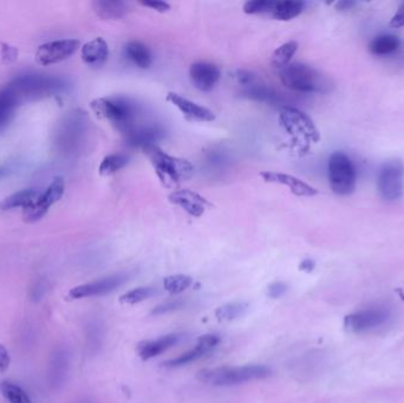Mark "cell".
Returning a JSON list of instances; mask_svg holds the SVG:
<instances>
[{
	"label": "cell",
	"instance_id": "obj_25",
	"mask_svg": "<svg viewBox=\"0 0 404 403\" xmlns=\"http://www.w3.org/2000/svg\"><path fill=\"white\" fill-rule=\"evenodd\" d=\"M400 47L398 37L393 35H381L372 40L369 45V50L375 56H388L395 52Z\"/></svg>",
	"mask_w": 404,
	"mask_h": 403
},
{
	"label": "cell",
	"instance_id": "obj_10",
	"mask_svg": "<svg viewBox=\"0 0 404 403\" xmlns=\"http://www.w3.org/2000/svg\"><path fill=\"white\" fill-rule=\"evenodd\" d=\"M81 47V42L77 40H62L43 44L35 52V62L38 64H57L70 58Z\"/></svg>",
	"mask_w": 404,
	"mask_h": 403
},
{
	"label": "cell",
	"instance_id": "obj_1",
	"mask_svg": "<svg viewBox=\"0 0 404 403\" xmlns=\"http://www.w3.org/2000/svg\"><path fill=\"white\" fill-rule=\"evenodd\" d=\"M90 108L96 116L115 125L120 132L129 135L136 129L138 109L134 102L123 96L101 97L91 101Z\"/></svg>",
	"mask_w": 404,
	"mask_h": 403
},
{
	"label": "cell",
	"instance_id": "obj_33",
	"mask_svg": "<svg viewBox=\"0 0 404 403\" xmlns=\"http://www.w3.org/2000/svg\"><path fill=\"white\" fill-rule=\"evenodd\" d=\"M184 300H168L166 303L157 305V307L152 311V314L161 316V314H169V312H173V311L181 309V307H184Z\"/></svg>",
	"mask_w": 404,
	"mask_h": 403
},
{
	"label": "cell",
	"instance_id": "obj_14",
	"mask_svg": "<svg viewBox=\"0 0 404 403\" xmlns=\"http://www.w3.org/2000/svg\"><path fill=\"white\" fill-rule=\"evenodd\" d=\"M189 79L193 86L200 91L208 93L215 88L221 79L219 67L208 62H196L189 69Z\"/></svg>",
	"mask_w": 404,
	"mask_h": 403
},
{
	"label": "cell",
	"instance_id": "obj_37",
	"mask_svg": "<svg viewBox=\"0 0 404 403\" xmlns=\"http://www.w3.org/2000/svg\"><path fill=\"white\" fill-rule=\"evenodd\" d=\"M390 26L395 28V29L404 26V3L400 5L396 13L393 16V18L390 21Z\"/></svg>",
	"mask_w": 404,
	"mask_h": 403
},
{
	"label": "cell",
	"instance_id": "obj_24",
	"mask_svg": "<svg viewBox=\"0 0 404 403\" xmlns=\"http://www.w3.org/2000/svg\"><path fill=\"white\" fill-rule=\"evenodd\" d=\"M305 10L304 1H276V8L273 10V18L281 22H288L292 19L297 18Z\"/></svg>",
	"mask_w": 404,
	"mask_h": 403
},
{
	"label": "cell",
	"instance_id": "obj_41",
	"mask_svg": "<svg viewBox=\"0 0 404 403\" xmlns=\"http://www.w3.org/2000/svg\"><path fill=\"white\" fill-rule=\"evenodd\" d=\"M4 174V171L3 169H0V176H1V175Z\"/></svg>",
	"mask_w": 404,
	"mask_h": 403
},
{
	"label": "cell",
	"instance_id": "obj_29",
	"mask_svg": "<svg viewBox=\"0 0 404 403\" xmlns=\"http://www.w3.org/2000/svg\"><path fill=\"white\" fill-rule=\"evenodd\" d=\"M0 392L9 403H32L24 389L12 382L4 381L0 383Z\"/></svg>",
	"mask_w": 404,
	"mask_h": 403
},
{
	"label": "cell",
	"instance_id": "obj_13",
	"mask_svg": "<svg viewBox=\"0 0 404 403\" xmlns=\"http://www.w3.org/2000/svg\"><path fill=\"white\" fill-rule=\"evenodd\" d=\"M166 100L180 111L186 120L191 122H213L216 116L208 108L188 100L176 93H167Z\"/></svg>",
	"mask_w": 404,
	"mask_h": 403
},
{
	"label": "cell",
	"instance_id": "obj_4",
	"mask_svg": "<svg viewBox=\"0 0 404 403\" xmlns=\"http://www.w3.org/2000/svg\"><path fill=\"white\" fill-rule=\"evenodd\" d=\"M271 375V369L262 364H248L241 367H219L205 369L198 373V380L215 387H230L247 382L265 380Z\"/></svg>",
	"mask_w": 404,
	"mask_h": 403
},
{
	"label": "cell",
	"instance_id": "obj_27",
	"mask_svg": "<svg viewBox=\"0 0 404 403\" xmlns=\"http://www.w3.org/2000/svg\"><path fill=\"white\" fill-rule=\"evenodd\" d=\"M129 157L124 154H110L103 159L99 164V173L101 176H110L127 166Z\"/></svg>",
	"mask_w": 404,
	"mask_h": 403
},
{
	"label": "cell",
	"instance_id": "obj_22",
	"mask_svg": "<svg viewBox=\"0 0 404 403\" xmlns=\"http://www.w3.org/2000/svg\"><path fill=\"white\" fill-rule=\"evenodd\" d=\"M18 102L19 98L11 88L0 91V132L10 123Z\"/></svg>",
	"mask_w": 404,
	"mask_h": 403
},
{
	"label": "cell",
	"instance_id": "obj_9",
	"mask_svg": "<svg viewBox=\"0 0 404 403\" xmlns=\"http://www.w3.org/2000/svg\"><path fill=\"white\" fill-rule=\"evenodd\" d=\"M64 180L62 178H55L46 188L45 192L40 193L38 199L33 204L23 210V218L26 222H35L40 220L47 213L49 208L57 201L62 199L64 194Z\"/></svg>",
	"mask_w": 404,
	"mask_h": 403
},
{
	"label": "cell",
	"instance_id": "obj_36",
	"mask_svg": "<svg viewBox=\"0 0 404 403\" xmlns=\"http://www.w3.org/2000/svg\"><path fill=\"white\" fill-rule=\"evenodd\" d=\"M11 363L10 353L5 346L0 344V374H3L9 369Z\"/></svg>",
	"mask_w": 404,
	"mask_h": 403
},
{
	"label": "cell",
	"instance_id": "obj_23",
	"mask_svg": "<svg viewBox=\"0 0 404 403\" xmlns=\"http://www.w3.org/2000/svg\"><path fill=\"white\" fill-rule=\"evenodd\" d=\"M40 193L35 189H24L21 192L14 193L12 195L7 196L6 199H4L0 204V210L7 211V210H13V208H28L30 205L33 204L35 200L38 199Z\"/></svg>",
	"mask_w": 404,
	"mask_h": 403
},
{
	"label": "cell",
	"instance_id": "obj_11",
	"mask_svg": "<svg viewBox=\"0 0 404 403\" xmlns=\"http://www.w3.org/2000/svg\"><path fill=\"white\" fill-rule=\"evenodd\" d=\"M127 280L128 275L125 273L109 276V277L99 279L95 282L76 286L70 290L69 297L72 300H82V298H88V297L104 296L108 293H113L115 290L123 285Z\"/></svg>",
	"mask_w": 404,
	"mask_h": 403
},
{
	"label": "cell",
	"instance_id": "obj_6",
	"mask_svg": "<svg viewBox=\"0 0 404 403\" xmlns=\"http://www.w3.org/2000/svg\"><path fill=\"white\" fill-rule=\"evenodd\" d=\"M329 182L337 195H350L356 188V169L350 157L343 152L331 154L327 164Z\"/></svg>",
	"mask_w": 404,
	"mask_h": 403
},
{
	"label": "cell",
	"instance_id": "obj_15",
	"mask_svg": "<svg viewBox=\"0 0 404 403\" xmlns=\"http://www.w3.org/2000/svg\"><path fill=\"white\" fill-rule=\"evenodd\" d=\"M219 343L220 337L215 334H207V335L201 336L193 349L188 350L186 353H181L180 356L168 360L163 364H164V367L168 368L184 367V365H187V364L206 356L207 353L215 349Z\"/></svg>",
	"mask_w": 404,
	"mask_h": 403
},
{
	"label": "cell",
	"instance_id": "obj_42",
	"mask_svg": "<svg viewBox=\"0 0 404 403\" xmlns=\"http://www.w3.org/2000/svg\"><path fill=\"white\" fill-rule=\"evenodd\" d=\"M404 297V296H403Z\"/></svg>",
	"mask_w": 404,
	"mask_h": 403
},
{
	"label": "cell",
	"instance_id": "obj_35",
	"mask_svg": "<svg viewBox=\"0 0 404 403\" xmlns=\"http://www.w3.org/2000/svg\"><path fill=\"white\" fill-rule=\"evenodd\" d=\"M287 291V285L283 282H276L269 286V296L273 300L283 297Z\"/></svg>",
	"mask_w": 404,
	"mask_h": 403
},
{
	"label": "cell",
	"instance_id": "obj_32",
	"mask_svg": "<svg viewBox=\"0 0 404 403\" xmlns=\"http://www.w3.org/2000/svg\"><path fill=\"white\" fill-rule=\"evenodd\" d=\"M276 1L273 0H252L245 3L244 10L246 15H262V13H272L276 8Z\"/></svg>",
	"mask_w": 404,
	"mask_h": 403
},
{
	"label": "cell",
	"instance_id": "obj_28",
	"mask_svg": "<svg viewBox=\"0 0 404 403\" xmlns=\"http://www.w3.org/2000/svg\"><path fill=\"white\" fill-rule=\"evenodd\" d=\"M248 310V304L244 302H234L218 307L215 316L219 321H234L242 317Z\"/></svg>",
	"mask_w": 404,
	"mask_h": 403
},
{
	"label": "cell",
	"instance_id": "obj_8",
	"mask_svg": "<svg viewBox=\"0 0 404 403\" xmlns=\"http://www.w3.org/2000/svg\"><path fill=\"white\" fill-rule=\"evenodd\" d=\"M390 312L384 307H366L363 310L356 311L347 314L344 318V327L347 331L354 334L371 331L386 324L389 321Z\"/></svg>",
	"mask_w": 404,
	"mask_h": 403
},
{
	"label": "cell",
	"instance_id": "obj_20",
	"mask_svg": "<svg viewBox=\"0 0 404 403\" xmlns=\"http://www.w3.org/2000/svg\"><path fill=\"white\" fill-rule=\"evenodd\" d=\"M69 364H70V358H69V353H67V350H56V353L52 355L51 369H50L51 383L56 388L63 385L65 380H67Z\"/></svg>",
	"mask_w": 404,
	"mask_h": 403
},
{
	"label": "cell",
	"instance_id": "obj_38",
	"mask_svg": "<svg viewBox=\"0 0 404 403\" xmlns=\"http://www.w3.org/2000/svg\"><path fill=\"white\" fill-rule=\"evenodd\" d=\"M356 5H357V1H354V0H340L335 3V8L337 11H349V10H352Z\"/></svg>",
	"mask_w": 404,
	"mask_h": 403
},
{
	"label": "cell",
	"instance_id": "obj_16",
	"mask_svg": "<svg viewBox=\"0 0 404 403\" xmlns=\"http://www.w3.org/2000/svg\"><path fill=\"white\" fill-rule=\"evenodd\" d=\"M260 178L265 182L269 183H278V185L285 186L290 188L291 193L296 196H315L318 191L308 185V182L303 181L301 178H296L293 175L279 173V171H262Z\"/></svg>",
	"mask_w": 404,
	"mask_h": 403
},
{
	"label": "cell",
	"instance_id": "obj_39",
	"mask_svg": "<svg viewBox=\"0 0 404 403\" xmlns=\"http://www.w3.org/2000/svg\"><path fill=\"white\" fill-rule=\"evenodd\" d=\"M315 263L312 261V259H305V261H301V265H299V268L301 271L304 272H312L315 270Z\"/></svg>",
	"mask_w": 404,
	"mask_h": 403
},
{
	"label": "cell",
	"instance_id": "obj_17",
	"mask_svg": "<svg viewBox=\"0 0 404 403\" xmlns=\"http://www.w3.org/2000/svg\"><path fill=\"white\" fill-rule=\"evenodd\" d=\"M81 56L85 64L99 68L109 57V45L103 38L97 37L82 47Z\"/></svg>",
	"mask_w": 404,
	"mask_h": 403
},
{
	"label": "cell",
	"instance_id": "obj_34",
	"mask_svg": "<svg viewBox=\"0 0 404 403\" xmlns=\"http://www.w3.org/2000/svg\"><path fill=\"white\" fill-rule=\"evenodd\" d=\"M138 4L145 6V8H150V10H154V11L159 12V13H164V12L170 10V5L166 1L152 0V1H140Z\"/></svg>",
	"mask_w": 404,
	"mask_h": 403
},
{
	"label": "cell",
	"instance_id": "obj_5",
	"mask_svg": "<svg viewBox=\"0 0 404 403\" xmlns=\"http://www.w3.org/2000/svg\"><path fill=\"white\" fill-rule=\"evenodd\" d=\"M278 118L280 125L299 148L308 149L311 143H317L320 140V134L313 121L297 108L290 106L280 107Z\"/></svg>",
	"mask_w": 404,
	"mask_h": 403
},
{
	"label": "cell",
	"instance_id": "obj_2",
	"mask_svg": "<svg viewBox=\"0 0 404 403\" xmlns=\"http://www.w3.org/2000/svg\"><path fill=\"white\" fill-rule=\"evenodd\" d=\"M279 79L287 89L297 93H325L333 88L327 76L303 63H291L281 69Z\"/></svg>",
	"mask_w": 404,
	"mask_h": 403
},
{
	"label": "cell",
	"instance_id": "obj_12",
	"mask_svg": "<svg viewBox=\"0 0 404 403\" xmlns=\"http://www.w3.org/2000/svg\"><path fill=\"white\" fill-rule=\"evenodd\" d=\"M170 204L179 206L184 210L188 215L193 218H200L205 215L206 210L208 208L209 203L203 196L191 189H177L170 193L168 196Z\"/></svg>",
	"mask_w": 404,
	"mask_h": 403
},
{
	"label": "cell",
	"instance_id": "obj_19",
	"mask_svg": "<svg viewBox=\"0 0 404 403\" xmlns=\"http://www.w3.org/2000/svg\"><path fill=\"white\" fill-rule=\"evenodd\" d=\"M92 8L99 18L104 21H117L128 15L129 6L120 0H97L92 3Z\"/></svg>",
	"mask_w": 404,
	"mask_h": 403
},
{
	"label": "cell",
	"instance_id": "obj_26",
	"mask_svg": "<svg viewBox=\"0 0 404 403\" xmlns=\"http://www.w3.org/2000/svg\"><path fill=\"white\" fill-rule=\"evenodd\" d=\"M298 43L294 40L284 43L280 45L278 49L273 51L272 56H271V64L274 68L281 69L285 68L287 65L291 64V61L293 58L294 55L297 54Z\"/></svg>",
	"mask_w": 404,
	"mask_h": 403
},
{
	"label": "cell",
	"instance_id": "obj_21",
	"mask_svg": "<svg viewBox=\"0 0 404 403\" xmlns=\"http://www.w3.org/2000/svg\"><path fill=\"white\" fill-rule=\"evenodd\" d=\"M124 52L129 61L140 69H148L152 64V52L149 47L138 40H131L124 47Z\"/></svg>",
	"mask_w": 404,
	"mask_h": 403
},
{
	"label": "cell",
	"instance_id": "obj_40",
	"mask_svg": "<svg viewBox=\"0 0 404 403\" xmlns=\"http://www.w3.org/2000/svg\"><path fill=\"white\" fill-rule=\"evenodd\" d=\"M3 56L5 58H9V62L13 61L17 57V50L10 45H5L4 47Z\"/></svg>",
	"mask_w": 404,
	"mask_h": 403
},
{
	"label": "cell",
	"instance_id": "obj_31",
	"mask_svg": "<svg viewBox=\"0 0 404 403\" xmlns=\"http://www.w3.org/2000/svg\"><path fill=\"white\" fill-rule=\"evenodd\" d=\"M156 290L149 286H142V288H136V289L130 290L127 293H124L120 297V302L123 304H138L141 303L143 300H147L150 297L154 296Z\"/></svg>",
	"mask_w": 404,
	"mask_h": 403
},
{
	"label": "cell",
	"instance_id": "obj_3",
	"mask_svg": "<svg viewBox=\"0 0 404 403\" xmlns=\"http://www.w3.org/2000/svg\"><path fill=\"white\" fill-rule=\"evenodd\" d=\"M143 152L155 169L159 182L166 188H175L181 182L191 178L194 167L186 159L169 155L157 146L148 147Z\"/></svg>",
	"mask_w": 404,
	"mask_h": 403
},
{
	"label": "cell",
	"instance_id": "obj_30",
	"mask_svg": "<svg viewBox=\"0 0 404 403\" xmlns=\"http://www.w3.org/2000/svg\"><path fill=\"white\" fill-rule=\"evenodd\" d=\"M193 284V278L187 275H173L167 277L163 280V288L168 293H184L188 288H191Z\"/></svg>",
	"mask_w": 404,
	"mask_h": 403
},
{
	"label": "cell",
	"instance_id": "obj_7",
	"mask_svg": "<svg viewBox=\"0 0 404 403\" xmlns=\"http://www.w3.org/2000/svg\"><path fill=\"white\" fill-rule=\"evenodd\" d=\"M379 195L386 201L400 199L404 192V164L400 159H390L379 168Z\"/></svg>",
	"mask_w": 404,
	"mask_h": 403
},
{
	"label": "cell",
	"instance_id": "obj_18",
	"mask_svg": "<svg viewBox=\"0 0 404 403\" xmlns=\"http://www.w3.org/2000/svg\"><path fill=\"white\" fill-rule=\"evenodd\" d=\"M181 335L179 334H169V335L162 336L159 339L145 341L138 346V355L142 360H150L154 357L159 356L167 350L176 346L180 342Z\"/></svg>",
	"mask_w": 404,
	"mask_h": 403
}]
</instances>
